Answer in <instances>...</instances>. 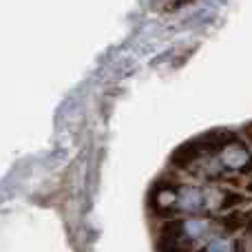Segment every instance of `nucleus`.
I'll return each mask as SVG.
<instances>
[{"mask_svg":"<svg viewBox=\"0 0 252 252\" xmlns=\"http://www.w3.org/2000/svg\"><path fill=\"white\" fill-rule=\"evenodd\" d=\"M213 221L204 217H179V219H168L164 221V226L159 228V239H170L179 241V244L188 246L199 241L201 237H206L210 232Z\"/></svg>","mask_w":252,"mask_h":252,"instance_id":"nucleus-2","label":"nucleus"},{"mask_svg":"<svg viewBox=\"0 0 252 252\" xmlns=\"http://www.w3.org/2000/svg\"><path fill=\"white\" fill-rule=\"evenodd\" d=\"M244 135H246V137H248L250 142H252V122H248V124L244 126Z\"/></svg>","mask_w":252,"mask_h":252,"instance_id":"nucleus-9","label":"nucleus"},{"mask_svg":"<svg viewBox=\"0 0 252 252\" xmlns=\"http://www.w3.org/2000/svg\"><path fill=\"white\" fill-rule=\"evenodd\" d=\"M199 144H201V151L204 155H221L226 153L230 146L239 144V135L235 130H228V128H215V130H208V133L199 135Z\"/></svg>","mask_w":252,"mask_h":252,"instance_id":"nucleus-3","label":"nucleus"},{"mask_svg":"<svg viewBox=\"0 0 252 252\" xmlns=\"http://www.w3.org/2000/svg\"><path fill=\"white\" fill-rule=\"evenodd\" d=\"M221 201V190H206L199 186H184L179 182L161 177L151 186L148 192V208L157 217H175L179 215H195L204 213L206 208H217Z\"/></svg>","mask_w":252,"mask_h":252,"instance_id":"nucleus-1","label":"nucleus"},{"mask_svg":"<svg viewBox=\"0 0 252 252\" xmlns=\"http://www.w3.org/2000/svg\"><path fill=\"white\" fill-rule=\"evenodd\" d=\"M248 197L246 195H239V192L235 190H221V201H219V210H223V213H230V210H235L237 206H244L248 204Z\"/></svg>","mask_w":252,"mask_h":252,"instance_id":"nucleus-6","label":"nucleus"},{"mask_svg":"<svg viewBox=\"0 0 252 252\" xmlns=\"http://www.w3.org/2000/svg\"><path fill=\"white\" fill-rule=\"evenodd\" d=\"M204 252H241L239 244L226 237H213L208 244L204 246Z\"/></svg>","mask_w":252,"mask_h":252,"instance_id":"nucleus-7","label":"nucleus"},{"mask_svg":"<svg viewBox=\"0 0 252 252\" xmlns=\"http://www.w3.org/2000/svg\"><path fill=\"white\" fill-rule=\"evenodd\" d=\"M197 252H204V248H201V250H197Z\"/></svg>","mask_w":252,"mask_h":252,"instance_id":"nucleus-11","label":"nucleus"},{"mask_svg":"<svg viewBox=\"0 0 252 252\" xmlns=\"http://www.w3.org/2000/svg\"><path fill=\"white\" fill-rule=\"evenodd\" d=\"M241 186L246 188V190H250L252 192V177H248V179H244V182H241Z\"/></svg>","mask_w":252,"mask_h":252,"instance_id":"nucleus-10","label":"nucleus"},{"mask_svg":"<svg viewBox=\"0 0 252 252\" xmlns=\"http://www.w3.org/2000/svg\"><path fill=\"white\" fill-rule=\"evenodd\" d=\"M201 157H204V151H201L199 139L192 137V139H188V142L179 144V146L170 153L168 161H170V166H175V168L186 170V168H190L192 164H197Z\"/></svg>","mask_w":252,"mask_h":252,"instance_id":"nucleus-4","label":"nucleus"},{"mask_svg":"<svg viewBox=\"0 0 252 252\" xmlns=\"http://www.w3.org/2000/svg\"><path fill=\"white\" fill-rule=\"evenodd\" d=\"M155 252H190V248L179 241H170V239H159L155 241Z\"/></svg>","mask_w":252,"mask_h":252,"instance_id":"nucleus-8","label":"nucleus"},{"mask_svg":"<svg viewBox=\"0 0 252 252\" xmlns=\"http://www.w3.org/2000/svg\"><path fill=\"white\" fill-rule=\"evenodd\" d=\"M221 161L232 173H241V175L252 173V153L244 142L235 144V146H230L226 153H221Z\"/></svg>","mask_w":252,"mask_h":252,"instance_id":"nucleus-5","label":"nucleus"}]
</instances>
